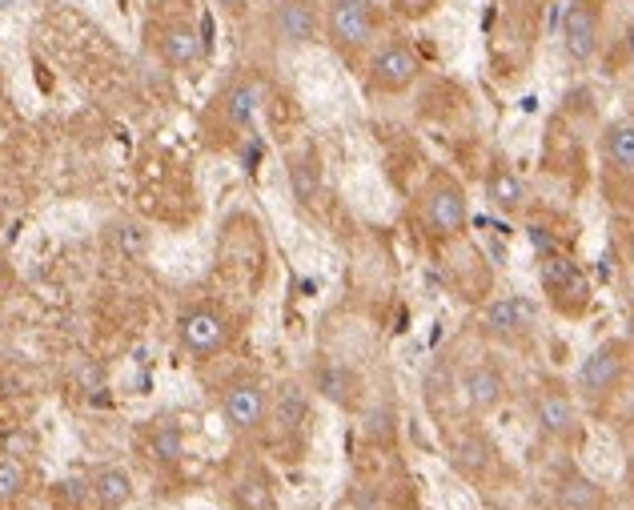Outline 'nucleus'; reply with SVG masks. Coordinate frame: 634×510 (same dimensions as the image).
Instances as JSON below:
<instances>
[{
  "instance_id": "25",
  "label": "nucleus",
  "mask_w": 634,
  "mask_h": 510,
  "mask_svg": "<svg viewBox=\"0 0 634 510\" xmlns=\"http://www.w3.org/2000/svg\"><path fill=\"white\" fill-rule=\"evenodd\" d=\"M25 486H29L25 466H21L17 458H0V506L17 502V498L25 494Z\"/></svg>"
},
{
  "instance_id": "19",
  "label": "nucleus",
  "mask_w": 634,
  "mask_h": 510,
  "mask_svg": "<svg viewBox=\"0 0 634 510\" xmlns=\"http://www.w3.org/2000/svg\"><path fill=\"white\" fill-rule=\"evenodd\" d=\"M602 161L614 173H634V121H614L602 133Z\"/></svg>"
},
{
  "instance_id": "27",
  "label": "nucleus",
  "mask_w": 634,
  "mask_h": 510,
  "mask_svg": "<svg viewBox=\"0 0 634 510\" xmlns=\"http://www.w3.org/2000/svg\"><path fill=\"white\" fill-rule=\"evenodd\" d=\"M117 245H121V253L125 258H141V253L149 249V233L141 229V225H133V221H125V225H117Z\"/></svg>"
},
{
  "instance_id": "10",
  "label": "nucleus",
  "mask_w": 634,
  "mask_h": 510,
  "mask_svg": "<svg viewBox=\"0 0 634 510\" xmlns=\"http://www.w3.org/2000/svg\"><path fill=\"white\" fill-rule=\"evenodd\" d=\"M534 422L546 438L554 442H570L578 434V410H574V398L562 390V386H542L534 394Z\"/></svg>"
},
{
  "instance_id": "26",
  "label": "nucleus",
  "mask_w": 634,
  "mask_h": 510,
  "mask_svg": "<svg viewBox=\"0 0 634 510\" xmlns=\"http://www.w3.org/2000/svg\"><path fill=\"white\" fill-rule=\"evenodd\" d=\"M454 390H458L454 370H450L446 362H438V366L426 374V402H442V398H450Z\"/></svg>"
},
{
  "instance_id": "6",
  "label": "nucleus",
  "mask_w": 634,
  "mask_h": 510,
  "mask_svg": "<svg viewBox=\"0 0 634 510\" xmlns=\"http://www.w3.org/2000/svg\"><path fill=\"white\" fill-rule=\"evenodd\" d=\"M221 414L225 422L237 430V434H253L265 426V414H269V394L257 378H237L225 386L221 394Z\"/></svg>"
},
{
  "instance_id": "5",
  "label": "nucleus",
  "mask_w": 634,
  "mask_h": 510,
  "mask_svg": "<svg viewBox=\"0 0 634 510\" xmlns=\"http://www.w3.org/2000/svg\"><path fill=\"white\" fill-rule=\"evenodd\" d=\"M602 37V0H570L562 13V49L574 65H590Z\"/></svg>"
},
{
  "instance_id": "9",
  "label": "nucleus",
  "mask_w": 634,
  "mask_h": 510,
  "mask_svg": "<svg viewBox=\"0 0 634 510\" xmlns=\"http://www.w3.org/2000/svg\"><path fill=\"white\" fill-rule=\"evenodd\" d=\"M506 374L494 366V362H474V366H466L462 370V378H458V394H462V402L474 410V414H490V410H498L502 402H506Z\"/></svg>"
},
{
  "instance_id": "15",
  "label": "nucleus",
  "mask_w": 634,
  "mask_h": 510,
  "mask_svg": "<svg viewBox=\"0 0 634 510\" xmlns=\"http://www.w3.org/2000/svg\"><path fill=\"white\" fill-rule=\"evenodd\" d=\"M89 490H93V498H97L101 510H121V506H129V498H133V478H129L125 466H101V470L93 474Z\"/></svg>"
},
{
  "instance_id": "23",
  "label": "nucleus",
  "mask_w": 634,
  "mask_h": 510,
  "mask_svg": "<svg viewBox=\"0 0 634 510\" xmlns=\"http://www.w3.org/2000/svg\"><path fill=\"white\" fill-rule=\"evenodd\" d=\"M289 181H293L297 201H305V205L317 197V189H322V181H317V165L309 157H293L289 161Z\"/></svg>"
},
{
  "instance_id": "8",
  "label": "nucleus",
  "mask_w": 634,
  "mask_h": 510,
  "mask_svg": "<svg viewBox=\"0 0 634 510\" xmlns=\"http://www.w3.org/2000/svg\"><path fill=\"white\" fill-rule=\"evenodd\" d=\"M177 334H181V346H185L189 354L209 358V354L225 350V342H229V322H225V314L213 310V306H193V310L181 314Z\"/></svg>"
},
{
  "instance_id": "21",
  "label": "nucleus",
  "mask_w": 634,
  "mask_h": 510,
  "mask_svg": "<svg viewBox=\"0 0 634 510\" xmlns=\"http://www.w3.org/2000/svg\"><path fill=\"white\" fill-rule=\"evenodd\" d=\"M450 462H454V470H462V474H482L486 466H490V442L486 438H478V434H462L454 446H450Z\"/></svg>"
},
{
  "instance_id": "29",
  "label": "nucleus",
  "mask_w": 634,
  "mask_h": 510,
  "mask_svg": "<svg viewBox=\"0 0 634 510\" xmlns=\"http://www.w3.org/2000/svg\"><path fill=\"white\" fill-rule=\"evenodd\" d=\"M217 5H221V9H229V13H245V9L253 5V0H217Z\"/></svg>"
},
{
  "instance_id": "11",
  "label": "nucleus",
  "mask_w": 634,
  "mask_h": 510,
  "mask_svg": "<svg viewBox=\"0 0 634 510\" xmlns=\"http://www.w3.org/2000/svg\"><path fill=\"white\" fill-rule=\"evenodd\" d=\"M534 322H538V306L530 298H494L482 310V330L490 338H502V342L530 334Z\"/></svg>"
},
{
  "instance_id": "13",
  "label": "nucleus",
  "mask_w": 634,
  "mask_h": 510,
  "mask_svg": "<svg viewBox=\"0 0 634 510\" xmlns=\"http://www.w3.org/2000/svg\"><path fill=\"white\" fill-rule=\"evenodd\" d=\"M313 390L322 394L326 402L342 406V410H354V406L362 402V378H358L350 366H342V362H326V366H317V374H313Z\"/></svg>"
},
{
  "instance_id": "14",
  "label": "nucleus",
  "mask_w": 634,
  "mask_h": 510,
  "mask_svg": "<svg viewBox=\"0 0 634 510\" xmlns=\"http://www.w3.org/2000/svg\"><path fill=\"white\" fill-rule=\"evenodd\" d=\"M201 53H205V41L197 37V29H193V25L177 21V25H169V29L161 33V57H165L173 69H189V65H197V61H201Z\"/></svg>"
},
{
  "instance_id": "2",
  "label": "nucleus",
  "mask_w": 634,
  "mask_h": 510,
  "mask_svg": "<svg viewBox=\"0 0 634 510\" xmlns=\"http://www.w3.org/2000/svg\"><path fill=\"white\" fill-rule=\"evenodd\" d=\"M466 217H470L466 189L454 177L438 173L426 185V193H422V225H426V233L434 241H450V237H458L466 229Z\"/></svg>"
},
{
  "instance_id": "18",
  "label": "nucleus",
  "mask_w": 634,
  "mask_h": 510,
  "mask_svg": "<svg viewBox=\"0 0 634 510\" xmlns=\"http://www.w3.org/2000/svg\"><path fill=\"white\" fill-rule=\"evenodd\" d=\"M261 101H265V85H261L257 77L237 81V85L225 93V121H229V125H237V129H245V125L257 117Z\"/></svg>"
},
{
  "instance_id": "24",
  "label": "nucleus",
  "mask_w": 634,
  "mask_h": 510,
  "mask_svg": "<svg viewBox=\"0 0 634 510\" xmlns=\"http://www.w3.org/2000/svg\"><path fill=\"white\" fill-rule=\"evenodd\" d=\"M149 450H153V458H161V462H177V458L185 454V438H181V430H177L173 422H161V426L153 430V438H149Z\"/></svg>"
},
{
  "instance_id": "12",
  "label": "nucleus",
  "mask_w": 634,
  "mask_h": 510,
  "mask_svg": "<svg viewBox=\"0 0 634 510\" xmlns=\"http://www.w3.org/2000/svg\"><path fill=\"white\" fill-rule=\"evenodd\" d=\"M273 33L285 41V45H305L322 33V17H317V5L309 0H281L273 9Z\"/></svg>"
},
{
  "instance_id": "4",
  "label": "nucleus",
  "mask_w": 634,
  "mask_h": 510,
  "mask_svg": "<svg viewBox=\"0 0 634 510\" xmlns=\"http://www.w3.org/2000/svg\"><path fill=\"white\" fill-rule=\"evenodd\" d=\"M626 346L622 342H602L598 350H590V358L578 366V394L586 402H606L622 382H626Z\"/></svg>"
},
{
  "instance_id": "28",
  "label": "nucleus",
  "mask_w": 634,
  "mask_h": 510,
  "mask_svg": "<svg viewBox=\"0 0 634 510\" xmlns=\"http://www.w3.org/2000/svg\"><path fill=\"white\" fill-rule=\"evenodd\" d=\"M237 506L241 510H269V486L261 478H245L237 486Z\"/></svg>"
},
{
  "instance_id": "20",
  "label": "nucleus",
  "mask_w": 634,
  "mask_h": 510,
  "mask_svg": "<svg viewBox=\"0 0 634 510\" xmlns=\"http://www.w3.org/2000/svg\"><path fill=\"white\" fill-rule=\"evenodd\" d=\"M486 197H490L494 209L514 213V209H522V201H526V185H522V177H518L514 169L498 165V169H490V177H486Z\"/></svg>"
},
{
  "instance_id": "17",
  "label": "nucleus",
  "mask_w": 634,
  "mask_h": 510,
  "mask_svg": "<svg viewBox=\"0 0 634 510\" xmlns=\"http://www.w3.org/2000/svg\"><path fill=\"white\" fill-rule=\"evenodd\" d=\"M273 422L281 426V434H301L309 422V394L297 382H285L273 398Z\"/></svg>"
},
{
  "instance_id": "7",
  "label": "nucleus",
  "mask_w": 634,
  "mask_h": 510,
  "mask_svg": "<svg viewBox=\"0 0 634 510\" xmlns=\"http://www.w3.org/2000/svg\"><path fill=\"white\" fill-rule=\"evenodd\" d=\"M542 286H546L550 302H554L558 310H566V314H582L586 302H590V282H586V274H582L570 258H562V253H550V258L542 262Z\"/></svg>"
},
{
  "instance_id": "1",
  "label": "nucleus",
  "mask_w": 634,
  "mask_h": 510,
  "mask_svg": "<svg viewBox=\"0 0 634 510\" xmlns=\"http://www.w3.org/2000/svg\"><path fill=\"white\" fill-rule=\"evenodd\" d=\"M382 17L374 0H330L326 13V37L342 49V53H366L378 41Z\"/></svg>"
},
{
  "instance_id": "16",
  "label": "nucleus",
  "mask_w": 634,
  "mask_h": 510,
  "mask_svg": "<svg viewBox=\"0 0 634 510\" xmlns=\"http://www.w3.org/2000/svg\"><path fill=\"white\" fill-rule=\"evenodd\" d=\"M558 510H606V490L586 474H566L554 494Z\"/></svg>"
},
{
  "instance_id": "22",
  "label": "nucleus",
  "mask_w": 634,
  "mask_h": 510,
  "mask_svg": "<svg viewBox=\"0 0 634 510\" xmlns=\"http://www.w3.org/2000/svg\"><path fill=\"white\" fill-rule=\"evenodd\" d=\"M362 434L366 442H378V446H390L398 438V422H394V410L390 406H370L362 414Z\"/></svg>"
},
{
  "instance_id": "3",
  "label": "nucleus",
  "mask_w": 634,
  "mask_h": 510,
  "mask_svg": "<svg viewBox=\"0 0 634 510\" xmlns=\"http://www.w3.org/2000/svg\"><path fill=\"white\" fill-rule=\"evenodd\" d=\"M418 73H422V61H418V53H414L410 41H386V45H378L374 57H370V65H366L370 89L390 93V97L406 93L418 81Z\"/></svg>"
}]
</instances>
